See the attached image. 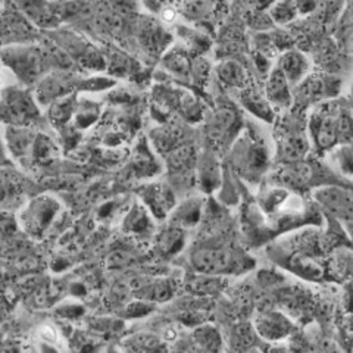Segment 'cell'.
Listing matches in <instances>:
<instances>
[{
	"label": "cell",
	"instance_id": "obj_1",
	"mask_svg": "<svg viewBox=\"0 0 353 353\" xmlns=\"http://www.w3.org/2000/svg\"><path fill=\"white\" fill-rule=\"evenodd\" d=\"M57 212V205L50 199H37L27 214H26V224L32 233H39L44 227L49 224V221Z\"/></svg>",
	"mask_w": 353,
	"mask_h": 353
},
{
	"label": "cell",
	"instance_id": "obj_2",
	"mask_svg": "<svg viewBox=\"0 0 353 353\" xmlns=\"http://www.w3.org/2000/svg\"><path fill=\"white\" fill-rule=\"evenodd\" d=\"M194 263L205 272H221L230 268L231 258L228 253L221 250H202L194 255Z\"/></svg>",
	"mask_w": 353,
	"mask_h": 353
},
{
	"label": "cell",
	"instance_id": "obj_3",
	"mask_svg": "<svg viewBox=\"0 0 353 353\" xmlns=\"http://www.w3.org/2000/svg\"><path fill=\"white\" fill-rule=\"evenodd\" d=\"M321 199V202H324L327 206L331 209H336V211H345L350 212V193L343 192V190H327L316 194Z\"/></svg>",
	"mask_w": 353,
	"mask_h": 353
},
{
	"label": "cell",
	"instance_id": "obj_4",
	"mask_svg": "<svg viewBox=\"0 0 353 353\" xmlns=\"http://www.w3.org/2000/svg\"><path fill=\"white\" fill-rule=\"evenodd\" d=\"M261 331L267 337H280L285 334V325L284 321H281V316L270 315L262 321Z\"/></svg>",
	"mask_w": 353,
	"mask_h": 353
},
{
	"label": "cell",
	"instance_id": "obj_5",
	"mask_svg": "<svg viewBox=\"0 0 353 353\" xmlns=\"http://www.w3.org/2000/svg\"><path fill=\"white\" fill-rule=\"evenodd\" d=\"M285 94H287V90H285L283 75L275 74L272 77V80L270 81V97L275 99V101L283 102V99H284Z\"/></svg>",
	"mask_w": 353,
	"mask_h": 353
}]
</instances>
